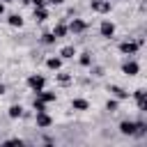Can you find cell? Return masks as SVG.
<instances>
[{"label":"cell","mask_w":147,"mask_h":147,"mask_svg":"<svg viewBox=\"0 0 147 147\" xmlns=\"http://www.w3.org/2000/svg\"><path fill=\"white\" fill-rule=\"evenodd\" d=\"M7 23H9L11 28H21V25H23V16H21V14H9V16H7Z\"/></svg>","instance_id":"9a60e30c"},{"label":"cell","mask_w":147,"mask_h":147,"mask_svg":"<svg viewBox=\"0 0 147 147\" xmlns=\"http://www.w3.org/2000/svg\"><path fill=\"white\" fill-rule=\"evenodd\" d=\"M145 133H147V124H145V122H138V126H136V133H133V136H138V138H142Z\"/></svg>","instance_id":"603a6c76"},{"label":"cell","mask_w":147,"mask_h":147,"mask_svg":"<svg viewBox=\"0 0 147 147\" xmlns=\"http://www.w3.org/2000/svg\"><path fill=\"white\" fill-rule=\"evenodd\" d=\"M51 32L55 34V39H62V37H67V34H69V25L60 21V23H55V28H53Z\"/></svg>","instance_id":"8fae6325"},{"label":"cell","mask_w":147,"mask_h":147,"mask_svg":"<svg viewBox=\"0 0 147 147\" xmlns=\"http://www.w3.org/2000/svg\"><path fill=\"white\" fill-rule=\"evenodd\" d=\"M28 87H30L32 92H39V90L46 87V78H44L41 74H32V76L28 78Z\"/></svg>","instance_id":"6da1fadb"},{"label":"cell","mask_w":147,"mask_h":147,"mask_svg":"<svg viewBox=\"0 0 147 147\" xmlns=\"http://www.w3.org/2000/svg\"><path fill=\"white\" fill-rule=\"evenodd\" d=\"M55 41H57V39H55L53 32H44V34H41V44H44V46H53Z\"/></svg>","instance_id":"ac0fdd59"},{"label":"cell","mask_w":147,"mask_h":147,"mask_svg":"<svg viewBox=\"0 0 147 147\" xmlns=\"http://www.w3.org/2000/svg\"><path fill=\"white\" fill-rule=\"evenodd\" d=\"M117 108H119V101H117V99H108L106 110H108V113H117Z\"/></svg>","instance_id":"7402d4cb"},{"label":"cell","mask_w":147,"mask_h":147,"mask_svg":"<svg viewBox=\"0 0 147 147\" xmlns=\"http://www.w3.org/2000/svg\"><path fill=\"white\" fill-rule=\"evenodd\" d=\"M74 55H76V48H74V46H64V48L60 51V57H62V60H69V57H74Z\"/></svg>","instance_id":"d6986e66"},{"label":"cell","mask_w":147,"mask_h":147,"mask_svg":"<svg viewBox=\"0 0 147 147\" xmlns=\"http://www.w3.org/2000/svg\"><path fill=\"white\" fill-rule=\"evenodd\" d=\"M48 18V9L46 7H34V21L37 23H44Z\"/></svg>","instance_id":"5bb4252c"},{"label":"cell","mask_w":147,"mask_h":147,"mask_svg":"<svg viewBox=\"0 0 147 147\" xmlns=\"http://www.w3.org/2000/svg\"><path fill=\"white\" fill-rule=\"evenodd\" d=\"M71 108H74V110H87L90 103H87L85 99H74V101H71Z\"/></svg>","instance_id":"e0dca14e"},{"label":"cell","mask_w":147,"mask_h":147,"mask_svg":"<svg viewBox=\"0 0 147 147\" xmlns=\"http://www.w3.org/2000/svg\"><path fill=\"white\" fill-rule=\"evenodd\" d=\"M46 67L53 69V71H60V67H62V57H48V60H46Z\"/></svg>","instance_id":"2e32d148"},{"label":"cell","mask_w":147,"mask_h":147,"mask_svg":"<svg viewBox=\"0 0 147 147\" xmlns=\"http://www.w3.org/2000/svg\"><path fill=\"white\" fill-rule=\"evenodd\" d=\"M30 5H34V7H46V0H30Z\"/></svg>","instance_id":"484cf974"},{"label":"cell","mask_w":147,"mask_h":147,"mask_svg":"<svg viewBox=\"0 0 147 147\" xmlns=\"http://www.w3.org/2000/svg\"><path fill=\"white\" fill-rule=\"evenodd\" d=\"M0 16H5V5L0 2Z\"/></svg>","instance_id":"f546056e"},{"label":"cell","mask_w":147,"mask_h":147,"mask_svg":"<svg viewBox=\"0 0 147 147\" xmlns=\"http://www.w3.org/2000/svg\"><path fill=\"white\" fill-rule=\"evenodd\" d=\"M108 92H110V94H113V99H117V101L129 99V92H126L124 87H119V85H108Z\"/></svg>","instance_id":"8992f818"},{"label":"cell","mask_w":147,"mask_h":147,"mask_svg":"<svg viewBox=\"0 0 147 147\" xmlns=\"http://www.w3.org/2000/svg\"><path fill=\"white\" fill-rule=\"evenodd\" d=\"M55 80H57L60 85H64V87H67V85L71 83V76H69V74H55Z\"/></svg>","instance_id":"44dd1931"},{"label":"cell","mask_w":147,"mask_h":147,"mask_svg":"<svg viewBox=\"0 0 147 147\" xmlns=\"http://www.w3.org/2000/svg\"><path fill=\"white\" fill-rule=\"evenodd\" d=\"M90 7H92V11H96V14H108V11H110V0H92Z\"/></svg>","instance_id":"277c9868"},{"label":"cell","mask_w":147,"mask_h":147,"mask_svg":"<svg viewBox=\"0 0 147 147\" xmlns=\"http://www.w3.org/2000/svg\"><path fill=\"white\" fill-rule=\"evenodd\" d=\"M34 122H37V126H39V129H48V126L53 124V119H51V115H46V110H41V113H37V117H34Z\"/></svg>","instance_id":"9c48e42d"},{"label":"cell","mask_w":147,"mask_h":147,"mask_svg":"<svg viewBox=\"0 0 147 147\" xmlns=\"http://www.w3.org/2000/svg\"><path fill=\"white\" fill-rule=\"evenodd\" d=\"M85 30H87V21H83V18H74L69 23V32H74V34H83Z\"/></svg>","instance_id":"5b68a950"},{"label":"cell","mask_w":147,"mask_h":147,"mask_svg":"<svg viewBox=\"0 0 147 147\" xmlns=\"http://www.w3.org/2000/svg\"><path fill=\"white\" fill-rule=\"evenodd\" d=\"M46 2H51V5H62L64 0H46Z\"/></svg>","instance_id":"83f0119b"},{"label":"cell","mask_w":147,"mask_h":147,"mask_svg":"<svg viewBox=\"0 0 147 147\" xmlns=\"http://www.w3.org/2000/svg\"><path fill=\"white\" fill-rule=\"evenodd\" d=\"M147 92L142 90V87H138L136 92H133V99H136V103H138V110H147Z\"/></svg>","instance_id":"52a82bcc"},{"label":"cell","mask_w":147,"mask_h":147,"mask_svg":"<svg viewBox=\"0 0 147 147\" xmlns=\"http://www.w3.org/2000/svg\"><path fill=\"white\" fill-rule=\"evenodd\" d=\"M99 34H101L103 39H110V37L115 34V23H113V21H101V25H99Z\"/></svg>","instance_id":"3957f363"},{"label":"cell","mask_w":147,"mask_h":147,"mask_svg":"<svg viewBox=\"0 0 147 147\" xmlns=\"http://www.w3.org/2000/svg\"><path fill=\"white\" fill-rule=\"evenodd\" d=\"M122 71H124L126 76H136V74L140 71V64H138L136 60H126V62L122 64Z\"/></svg>","instance_id":"ba28073f"},{"label":"cell","mask_w":147,"mask_h":147,"mask_svg":"<svg viewBox=\"0 0 147 147\" xmlns=\"http://www.w3.org/2000/svg\"><path fill=\"white\" fill-rule=\"evenodd\" d=\"M37 94V99H41L44 103H51V101H55V92H48V90H39V92H34Z\"/></svg>","instance_id":"4fadbf2b"},{"label":"cell","mask_w":147,"mask_h":147,"mask_svg":"<svg viewBox=\"0 0 147 147\" xmlns=\"http://www.w3.org/2000/svg\"><path fill=\"white\" fill-rule=\"evenodd\" d=\"M92 76H94V78H101V76H103V69H101V67H94V69H92Z\"/></svg>","instance_id":"d4e9b609"},{"label":"cell","mask_w":147,"mask_h":147,"mask_svg":"<svg viewBox=\"0 0 147 147\" xmlns=\"http://www.w3.org/2000/svg\"><path fill=\"white\" fill-rule=\"evenodd\" d=\"M5 92H7V87H5V85H2V83H0V96H2V94H5Z\"/></svg>","instance_id":"f1b7e54d"},{"label":"cell","mask_w":147,"mask_h":147,"mask_svg":"<svg viewBox=\"0 0 147 147\" xmlns=\"http://www.w3.org/2000/svg\"><path fill=\"white\" fill-rule=\"evenodd\" d=\"M136 126H138V122H133V119L119 122V131H122L124 136H133V133H136Z\"/></svg>","instance_id":"30bf717a"},{"label":"cell","mask_w":147,"mask_h":147,"mask_svg":"<svg viewBox=\"0 0 147 147\" xmlns=\"http://www.w3.org/2000/svg\"><path fill=\"white\" fill-rule=\"evenodd\" d=\"M7 145H23V140H18V138H9Z\"/></svg>","instance_id":"4316f807"},{"label":"cell","mask_w":147,"mask_h":147,"mask_svg":"<svg viewBox=\"0 0 147 147\" xmlns=\"http://www.w3.org/2000/svg\"><path fill=\"white\" fill-rule=\"evenodd\" d=\"M138 48H140V44H138V41H131V39H126V41L119 44V53H122V55H136Z\"/></svg>","instance_id":"7a4b0ae2"},{"label":"cell","mask_w":147,"mask_h":147,"mask_svg":"<svg viewBox=\"0 0 147 147\" xmlns=\"http://www.w3.org/2000/svg\"><path fill=\"white\" fill-rule=\"evenodd\" d=\"M32 108H34L37 113H41V110H46V103H44L41 99H37V96H34V101H32Z\"/></svg>","instance_id":"cb8c5ba5"},{"label":"cell","mask_w":147,"mask_h":147,"mask_svg":"<svg viewBox=\"0 0 147 147\" xmlns=\"http://www.w3.org/2000/svg\"><path fill=\"white\" fill-rule=\"evenodd\" d=\"M7 115H9V119H18V117H23V108H21V103H11L9 110H7Z\"/></svg>","instance_id":"7c38bea8"},{"label":"cell","mask_w":147,"mask_h":147,"mask_svg":"<svg viewBox=\"0 0 147 147\" xmlns=\"http://www.w3.org/2000/svg\"><path fill=\"white\" fill-rule=\"evenodd\" d=\"M78 62H80V67H92V53H80Z\"/></svg>","instance_id":"ffe728a7"},{"label":"cell","mask_w":147,"mask_h":147,"mask_svg":"<svg viewBox=\"0 0 147 147\" xmlns=\"http://www.w3.org/2000/svg\"><path fill=\"white\" fill-rule=\"evenodd\" d=\"M119 2H124V0H119Z\"/></svg>","instance_id":"4dcf8cb0"}]
</instances>
